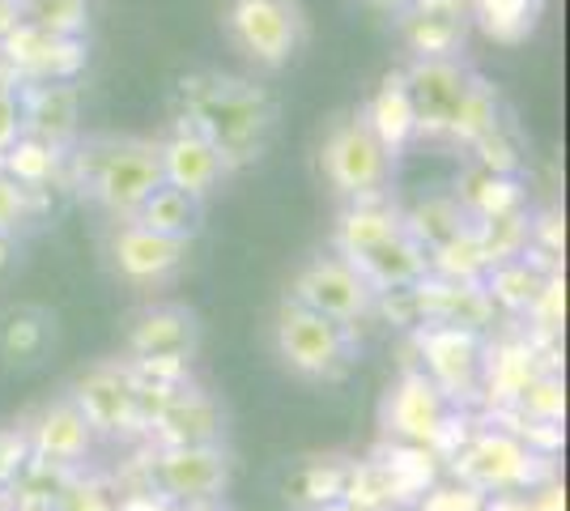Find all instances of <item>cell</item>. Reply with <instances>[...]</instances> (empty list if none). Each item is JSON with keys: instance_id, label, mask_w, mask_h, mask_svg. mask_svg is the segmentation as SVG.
I'll list each match as a JSON object with an SVG mask.
<instances>
[{"instance_id": "obj_1", "label": "cell", "mask_w": 570, "mask_h": 511, "mask_svg": "<svg viewBox=\"0 0 570 511\" xmlns=\"http://www.w3.org/2000/svg\"><path fill=\"white\" fill-rule=\"evenodd\" d=\"M336 256L350 261L375 294L409 291L430 277L426 247L409 235L401 214L380 200H362L354 209H345V218L336 226Z\"/></svg>"}, {"instance_id": "obj_2", "label": "cell", "mask_w": 570, "mask_h": 511, "mask_svg": "<svg viewBox=\"0 0 570 511\" xmlns=\"http://www.w3.org/2000/svg\"><path fill=\"white\" fill-rule=\"evenodd\" d=\"M184 98H188L184 120H191L209 137V146L222 154L226 170L252 163L268 141L273 120H277L273 98L247 81H238V77H191V81H184Z\"/></svg>"}, {"instance_id": "obj_3", "label": "cell", "mask_w": 570, "mask_h": 511, "mask_svg": "<svg viewBox=\"0 0 570 511\" xmlns=\"http://www.w3.org/2000/svg\"><path fill=\"white\" fill-rule=\"evenodd\" d=\"M81 188L116 218H137L149 196L163 188L158 141L145 137H95L77 154Z\"/></svg>"}, {"instance_id": "obj_4", "label": "cell", "mask_w": 570, "mask_h": 511, "mask_svg": "<svg viewBox=\"0 0 570 511\" xmlns=\"http://www.w3.org/2000/svg\"><path fill=\"white\" fill-rule=\"evenodd\" d=\"M443 469L452 473V482H464L485 499L490 494H528L558 478V464L528 452L523 439L502 426H473V435L464 439V448Z\"/></svg>"}, {"instance_id": "obj_5", "label": "cell", "mask_w": 570, "mask_h": 511, "mask_svg": "<svg viewBox=\"0 0 570 511\" xmlns=\"http://www.w3.org/2000/svg\"><path fill=\"white\" fill-rule=\"evenodd\" d=\"M277 354L298 380L333 384L354 366V328L285 298L277 312Z\"/></svg>"}, {"instance_id": "obj_6", "label": "cell", "mask_w": 570, "mask_h": 511, "mask_svg": "<svg viewBox=\"0 0 570 511\" xmlns=\"http://www.w3.org/2000/svg\"><path fill=\"white\" fill-rule=\"evenodd\" d=\"M230 487L226 448H149L145 456V490L163 494L184 511H214Z\"/></svg>"}, {"instance_id": "obj_7", "label": "cell", "mask_w": 570, "mask_h": 511, "mask_svg": "<svg viewBox=\"0 0 570 511\" xmlns=\"http://www.w3.org/2000/svg\"><path fill=\"white\" fill-rule=\"evenodd\" d=\"M324 175L333 184L336 196H350L354 205L362 200H380L387 179H392V154L375 141V132L366 128L362 111L333 124L328 141L320 149Z\"/></svg>"}, {"instance_id": "obj_8", "label": "cell", "mask_w": 570, "mask_h": 511, "mask_svg": "<svg viewBox=\"0 0 570 511\" xmlns=\"http://www.w3.org/2000/svg\"><path fill=\"white\" fill-rule=\"evenodd\" d=\"M404 90L413 102L417 137H452L481 90V77L460 60H413L404 69Z\"/></svg>"}, {"instance_id": "obj_9", "label": "cell", "mask_w": 570, "mask_h": 511, "mask_svg": "<svg viewBox=\"0 0 570 511\" xmlns=\"http://www.w3.org/2000/svg\"><path fill=\"white\" fill-rule=\"evenodd\" d=\"M226 30L247 60L282 69L303 43V9L298 0H230Z\"/></svg>"}, {"instance_id": "obj_10", "label": "cell", "mask_w": 570, "mask_h": 511, "mask_svg": "<svg viewBox=\"0 0 570 511\" xmlns=\"http://www.w3.org/2000/svg\"><path fill=\"white\" fill-rule=\"evenodd\" d=\"M413 345L422 354V375L448 396L452 410L481 392V363H485L481 333L452 324H422L413 328Z\"/></svg>"}, {"instance_id": "obj_11", "label": "cell", "mask_w": 570, "mask_h": 511, "mask_svg": "<svg viewBox=\"0 0 570 511\" xmlns=\"http://www.w3.org/2000/svg\"><path fill=\"white\" fill-rule=\"evenodd\" d=\"M289 303H298L307 312H320V316L354 328L366 312H375L380 298L362 282V273L350 261H341V256H315V261H307V265L294 273Z\"/></svg>"}, {"instance_id": "obj_12", "label": "cell", "mask_w": 570, "mask_h": 511, "mask_svg": "<svg viewBox=\"0 0 570 511\" xmlns=\"http://www.w3.org/2000/svg\"><path fill=\"white\" fill-rule=\"evenodd\" d=\"M69 401L86 414L90 431L107 439H132L141 435V414H137V380L128 363H95L72 380Z\"/></svg>"}, {"instance_id": "obj_13", "label": "cell", "mask_w": 570, "mask_h": 511, "mask_svg": "<svg viewBox=\"0 0 570 511\" xmlns=\"http://www.w3.org/2000/svg\"><path fill=\"white\" fill-rule=\"evenodd\" d=\"M448 417H452L448 396L434 389L422 371H404L383 401V435H387V443L434 448Z\"/></svg>"}, {"instance_id": "obj_14", "label": "cell", "mask_w": 570, "mask_h": 511, "mask_svg": "<svg viewBox=\"0 0 570 511\" xmlns=\"http://www.w3.org/2000/svg\"><path fill=\"white\" fill-rule=\"evenodd\" d=\"M396 26L413 60H455L469 39L473 9L469 0H409Z\"/></svg>"}, {"instance_id": "obj_15", "label": "cell", "mask_w": 570, "mask_h": 511, "mask_svg": "<svg viewBox=\"0 0 570 511\" xmlns=\"http://www.w3.org/2000/svg\"><path fill=\"white\" fill-rule=\"evenodd\" d=\"M222 439H226V414L214 396L196 384H184L145 426L149 448H217Z\"/></svg>"}, {"instance_id": "obj_16", "label": "cell", "mask_w": 570, "mask_h": 511, "mask_svg": "<svg viewBox=\"0 0 570 511\" xmlns=\"http://www.w3.org/2000/svg\"><path fill=\"white\" fill-rule=\"evenodd\" d=\"M95 439L98 435L90 431L86 414L72 405L69 396L56 401V405H43L26 426L30 456L56 464V469H86L90 452H95Z\"/></svg>"}, {"instance_id": "obj_17", "label": "cell", "mask_w": 570, "mask_h": 511, "mask_svg": "<svg viewBox=\"0 0 570 511\" xmlns=\"http://www.w3.org/2000/svg\"><path fill=\"white\" fill-rule=\"evenodd\" d=\"M158 158H163V184L188 193L191 200H205L222 184L226 163L222 154L209 146V137L196 124H179L167 141H158Z\"/></svg>"}, {"instance_id": "obj_18", "label": "cell", "mask_w": 570, "mask_h": 511, "mask_svg": "<svg viewBox=\"0 0 570 511\" xmlns=\"http://www.w3.org/2000/svg\"><path fill=\"white\" fill-rule=\"evenodd\" d=\"M188 256V244L184 239H167V235H154L137 222L119 226L116 239H111V265H116L119 277L137 282V286H149V282H163L175 268L184 265Z\"/></svg>"}, {"instance_id": "obj_19", "label": "cell", "mask_w": 570, "mask_h": 511, "mask_svg": "<svg viewBox=\"0 0 570 511\" xmlns=\"http://www.w3.org/2000/svg\"><path fill=\"white\" fill-rule=\"evenodd\" d=\"M0 48H4L13 69L35 73V77H51V81H69V77L86 65L81 39H56V35H48V30H39V26H30V22L18 26V30H9V35L0 39Z\"/></svg>"}, {"instance_id": "obj_20", "label": "cell", "mask_w": 570, "mask_h": 511, "mask_svg": "<svg viewBox=\"0 0 570 511\" xmlns=\"http://www.w3.org/2000/svg\"><path fill=\"white\" fill-rule=\"evenodd\" d=\"M196 337H200V328H196L191 312L170 307V303L167 307H145L128 328V358H163V354L191 358Z\"/></svg>"}, {"instance_id": "obj_21", "label": "cell", "mask_w": 570, "mask_h": 511, "mask_svg": "<svg viewBox=\"0 0 570 511\" xmlns=\"http://www.w3.org/2000/svg\"><path fill=\"white\" fill-rule=\"evenodd\" d=\"M362 120H366V128L375 132V141H380L392 158L417 137L413 102H409V90H404V69H392V73L383 77L380 90L371 95L366 111H362Z\"/></svg>"}, {"instance_id": "obj_22", "label": "cell", "mask_w": 570, "mask_h": 511, "mask_svg": "<svg viewBox=\"0 0 570 511\" xmlns=\"http://www.w3.org/2000/svg\"><path fill=\"white\" fill-rule=\"evenodd\" d=\"M541 375L537 366V354L528 341H511V345H499L485 363H481V392H485V405L490 414L499 410H511L520 401V392L528 389V380Z\"/></svg>"}, {"instance_id": "obj_23", "label": "cell", "mask_w": 570, "mask_h": 511, "mask_svg": "<svg viewBox=\"0 0 570 511\" xmlns=\"http://www.w3.org/2000/svg\"><path fill=\"white\" fill-rule=\"evenodd\" d=\"M22 128L43 141V146L60 149L77 132V95L69 81H43L22 107Z\"/></svg>"}, {"instance_id": "obj_24", "label": "cell", "mask_w": 570, "mask_h": 511, "mask_svg": "<svg viewBox=\"0 0 570 511\" xmlns=\"http://www.w3.org/2000/svg\"><path fill=\"white\" fill-rule=\"evenodd\" d=\"M350 456H307L289 469L285 478V499L298 511L324 508L345 499V482H350Z\"/></svg>"}, {"instance_id": "obj_25", "label": "cell", "mask_w": 570, "mask_h": 511, "mask_svg": "<svg viewBox=\"0 0 570 511\" xmlns=\"http://www.w3.org/2000/svg\"><path fill=\"white\" fill-rule=\"evenodd\" d=\"M392 478V487L401 494V508L409 511L430 487L443 482V461L430 452V448H417V443H383L375 452Z\"/></svg>"}, {"instance_id": "obj_26", "label": "cell", "mask_w": 570, "mask_h": 511, "mask_svg": "<svg viewBox=\"0 0 570 511\" xmlns=\"http://www.w3.org/2000/svg\"><path fill=\"white\" fill-rule=\"evenodd\" d=\"M455 200L464 205V214L473 222H490V218H507V214H520V179L511 175H494L485 167H473L460 175V188H455Z\"/></svg>"}, {"instance_id": "obj_27", "label": "cell", "mask_w": 570, "mask_h": 511, "mask_svg": "<svg viewBox=\"0 0 570 511\" xmlns=\"http://www.w3.org/2000/svg\"><path fill=\"white\" fill-rule=\"evenodd\" d=\"M132 222L145 226V230H154V235H167V239H184V244H188L191 235H196V226H200V200H191L188 193L163 184V188L137 209Z\"/></svg>"}, {"instance_id": "obj_28", "label": "cell", "mask_w": 570, "mask_h": 511, "mask_svg": "<svg viewBox=\"0 0 570 511\" xmlns=\"http://www.w3.org/2000/svg\"><path fill=\"white\" fill-rule=\"evenodd\" d=\"M404 226H409V235L426 247V256H430L434 247L469 235L476 222L464 214V205H460L455 196H430V200H422V205L413 209V218L404 222Z\"/></svg>"}, {"instance_id": "obj_29", "label": "cell", "mask_w": 570, "mask_h": 511, "mask_svg": "<svg viewBox=\"0 0 570 511\" xmlns=\"http://www.w3.org/2000/svg\"><path fill=\"white\" fill-rule=\"evenodd\" d=\"M541 4H546V0H469L473 22L481 26L494 43H523V39L537 30Z\"/></svg>"}, {"instance_id": "obj_30", "label": "cell", "mask_w": 570, "mask_h": 511, "mask_svg": "<svg viewBox=\"0 0 570 511\" xmlns=\"http://www.w3.org/2000/svg\"><path fill=\"white\" fill-rule=\"evenodd\" d=\"M51 337V320L35 307H18L9 316H0V354L4 363L13 366H30L39 363V354L48 350Z\"/></svg>"}, {"instance_id": "obj_31", "label": "cell", "mask_w": 570, "mask_h": 511, "mask_svg": "<svg viewBox=\"0 0 570 511\" xmlns=\"http://www.w3.org/2000/svg\"><path fill=\"white\" fill-rule=\"evenodd\" d=\"M549 277H541L537 268L528 265V256L520 261H507V265H494L485 277H481V291L490 303H499L507 312H528L537 303V294L546 286Z\"/></svg>"}, {"instance_id": "obj_32", "label": "cell", "mask_w": 570, "mask_h": 511, "mask_svg": "<svg viewBox=\"0 0 570 511\" xmlns=\"http://www.w3.org/2000/svg\"><path fill=\"white\" fill-rule=\"evenodd\" d=\"M345 503H354L357 511H404L401 494L392 487L387 469L380 456L350 464V482H345Z\"/></svg>"}, {"instance_id": "obj_33", "label": "cell", "mask_w": 570, "mask_h": 511, "mask_svg": "<svg viewBox=\"0 0 570 511\" xmlns=\"http://www.w3.org/2000/svg\"><path fill=\"white\" fill-rule=\"evenodd\" d=\"M119 482L90 473V469H72L69 482L56 494V511H119Z\"/></svg>"}, {"instance_id": "obj_34", "label": "cell", "mask_w": 570, "mask_h": 511, "mask_svg": "<svg viewBox=\"0 0 570 511\" xmlns=\"http://www.w3.org/2000/svg\"><path fill=\"white\" fill-rule=\"evenodd\" d=\"M511 414L520 422H562L567 417V389L553 371H541L528 380V389L520 392V401L511 405Z\"/></svg>"}, {"instance_id": "obj_35", "label": "cell", "mask_w": 570, "mask_h": 511, "mask_svg": "<svg viewBox=\"0 0 570 511\" xmlns=\"http://www.w3.org/2000/svg\"><path fill=\"white\" fill-rule=\"evenodd\" d=\"M0 170L9 179L26 184V188H39V184H48L51 170H56V149L35 141V137H18L13 146L0 154Z\"/></svg>"}, {"instance_id": "obj_36", "label": "cell", "mask_w": 570, "mask_h": 511, "mask_svg": "<svg viewBox=\"0 0 570 511\" xmlns=\"http://www.w3.org/2000/svg\"><path fill=\"white\" fill-rule=\"evenodd\" d=\"M30 13L39 30H48L56 39H77L86 26V0H30Z\"/></svg>"}, {"instance_id": "obj_37", "label": "cell", "mask_w": 570, "mask_h": 511, "mask_svg": "<svg viewBox=\"0 0 570 511\" xmlns=\"http://www.w3.org/2000/svg\"><path fill=\"white\" fill-rule=\"evenodd\" d=\"M35 209H39V188H26L0 170V235L13 239L26 222L35 218Z\"/></svg>"}, {"instance_id": "obj_38", "label": "cell", "mask_w": 570, "mask_h": 511, "mask_svg": "<svg viewBox=\"0 0 570 511\" xmlns=\"http://www.w3.org/2000/svg\"><path fill=\"white\" fill-rule=\"evenodd\" d=\"M409 511H485V494H476L473 487H464V482H439V487H430L417 503Z\"/></svg>"}, {"instance_id": "obj_39", "label": "cell", "mask_w": 570, "mask_h": 511, "mask_svg": "<svg viewBox=\"0 0 570 511\" xmlns=\"http://www.w3.org/2000/svg\"><path fill=\"white\" fill-rule=\"evenodd\" d=\"M473 149H476V167L494 170V175H511V179H515V170H520V149L511 146V137H507L502 128H494L490 137H481Z\"/></svg>"}, {"instance_id": "obj_40", "label": "cell", "mask_w": 570, "mask_h": 511, "mask_svg": "<svg viewBox=\"0 0 570 511\" xmlns=\"http://www.w3.org/2000/svg\"><path fill=\"white\" fill-rule=\"evenodd\" d=\"M30 461V443L26 431H0V494L18 482V473Z\"/></svg>"}, {"instance_id": "obj_41", "label": "cell", "mask_w": 570, "mask_h": 511, "mask_svg": "<svg viewBox=\"0 0 570 511\" xmlns=\"http://www.w3.org/2000/svg\"><path fill=\"white\" fill-rule=\"evenodd\" d=\"M22 137V102L9 77H0V154Z\"/></svg>"}, {"instance_id": "obj_42", "label": "cell", "mask_w": 570, "mask_h": 511, "mask_svg": "<svg viewBox=\"0 0 570 511\" xmlns=\"http://www.w3.org/2000/svg\"><path fill=\"white\" fill-rule=\"evenodd\" d=\"M528 503H532V511H567V490H562V482L553 478V482H546V487L528 490Z\"/></svg>"}, {"instance_id": "obj_43", "label": "cell", "mask_w": 570, "mask_h": 511, "mask_svg": "<svg viewBox=\"0 0 570 511\" xmlns=\"http://www.w3.org/2000/svg\"><path fill=\"white\" fill-rule=\"evenodd\" d=\"M485 511H532V503H528V494H490Z\"/></svg>"}, {"instance_id": "obj_44", "label": "cell", "mask_w": 570, "mask_h": 511, "mask_svg": "<svg viewBox=\"0 0 570 511\" xmlns=\"http://www.w3.org/2000/svg\"><path fill=\"white\" fill-rule=\"evenodd\" d=\"M18 18H22V4L18 0H0V39L9 35V30H18Z\"/></svg>"}, {"instance_id": "obj_45", "label": "cell", "mask_w": 570, "mask_h": 511, "mask_svg": "<svg viewBox=\"0 0 570 511\" xmlns=\"http://www.w3.org/2000/svg\"><path fill=\"white\" fill-rule=\"evenodd\" d=\"M13 261H18V252H13V239H4V235H0V277L13 268Z\"/></svg>"}, {"instance_id": "obj_46", "label": "cell", "mask_w": 570, "mask_h": 511, "mask_svg": "<svg viewBox=\"0 0 570 511\" xmlns=\"http://www.w3.org/2000/svg\"><path fill=\"white\" fill-rule=\"evenodd\" d=\"M13 511H56L51 503H26V499H13Z\"/></svg>"}, {"instance_id": "obj_47", "label": "cell", "mask_w": 570, "mask_h": 511, "mask_svg": "<svg viewBox=\"0 0 570 511\" xmlns=\"http://www.w3.org/2000/svg\"><path fill=\"white\" fill-rule=\"evenodd\" d=\"M311 511H357L354 503H345V499H336V503H324V508H311Z\"/></svg>"}, {"instance_id": "obj_48", "label": "cell", "mask_w": 570, "mask_h": 511, "mask_svg": "<svg viewBox=\"0 0 570 511\" xmlns=\"http://www.w3.org/2000/svg\"><path fill=\"white\" fill-rule=\"evenodd\" d=\"M371 4H380V9H396V13H401L409 0H371Z\"/></svg>"}]
</instances>
